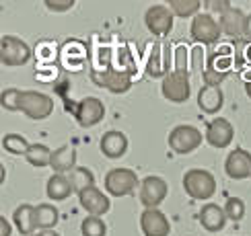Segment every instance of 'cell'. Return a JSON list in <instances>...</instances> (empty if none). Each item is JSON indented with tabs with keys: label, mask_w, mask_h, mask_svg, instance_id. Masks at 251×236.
<instances>
[{
	"label": "cell",
	"mask_w": 251,
	"mask_h": 236,
	"mask_svg": "<svg viewBox=\"0 0 251 236\" xmlns=\"http://www.w3.org/2000/svg\"><path fill=\"white\" fill-rule=\"evenodd\" d=\"M235 68H237V64H235V45H231V43L218 45L206 62V70H204L206 85L221 86V82L231 74Z\"/></svg>",
	"instance_id": "cell-1"
},
{
	"label": "cell",
	"mask_w": 251,
	"mask_h": 236,
	"mask_svg": "<svg viewBox=\"0 0 251 236\" xmlns=\"http://www.w3.org/2000/svg\"><path fill=\"white\" fill-rule=\"evenodd\" d=\"M173 66V49L163 41H151L146 43L144 56V72L149 78H167Z\"/></svg>",
	"instance_id": "cell-2"
},
{
	"label": "cell",
	"mask_w": 251,
	"mask_h": 236,
	"mask_svg": "<svg viewBox=\"0 0 251 236\" xmlns=\"http://www.w3.org/2000/svg\"><path fill=\"white\" fill-rule=\"evenodd\" d=\"M183 189L192 199H198V201L210 199L216 193V179L210 171L190 169L183 174Z\"/></svg>",
	"instance_id": "cell-3"
},
{
	"label": "cell",
	"mask_w": 251,
	"mask_h": 236,
	"mask_svg": "<svg viewBox=\"0 0 251 236\" xmlns=\"http://www.w3.org/2000/svg\"><path fill=\"white\" fill-rule=\"evenodd\" d=\"M19 111L25 113L29 119H48L54 113V99L39 90H21L19 95Z\"/></svg>",
	"instance_id": "cell-4"
},
{
	"label": "cell",
	"mask_w": 251,
	"mask_h": 236,
	"mask_svg": "<svg viewBox=\"0 0 251 236\" xmlns=\"http://www.w3.org/2000/svg\"><path fill=\"white\" fill-rule=\"evenodd\" d=\"M60 66L68 70V72H80L85 70L87 62H89V49L87 45L78 39H66L60 45Z\"/></svg>",
	"instance_id": "cell-5"
},
{
	"label": "cell",
	"mask_w": 251,
	"mask_h": 236,
	"mask_svg": "<svg viewBox=\"0 0 251 236\" xmlns=\"http://www.w3.org/2000/svg\"><path fill=\"white\" fill-rule=\"evenodd\" d=\"M31 58V47L21 37L4 35L0 39V62L4 66H25Z\"/></svg>",
	"instance_id": "cell-6"
},
{
	"label": "cell",
	"mask_w": 251,
	"mask_h": 236,
	"mask_svg": "<svg viewBox=\"0 0 251 236\" xmlns=\"http://www.w3.org/2000/svg\"><path fill=\"white\" fill-rule=\"evenodd\" d=\"M138 187V177L132 169H111L105 174V191L113 197H126Z\"/></svg>",
	"instance_id": "cell-7"
},
{
	"label": "cell",
	"mask_w": 251,
	"mask_h": 236,
	"mask_svg": "<svg viewBox=\"0 0 251 236\" xmlns=\"http://www.w3.org/2000/svg\"><path fill=\"white\" fill-rule=\"evenodd\" d=\"M190 33H192V39L198 41V43L212 45V43H218L223 29H221V25H218V21L212 19V15L200 13V15L194 17L192 27H190Z\"/></svg>",
	"instance_id": "cell-8"
},
{
	"label": "cell",
	"mask_w": 251,
	"mask_h": 236,
	"mask_svg": "<svg viewBox=\"0 0 251 236\" xmlns=\"http://www.w3.org/2000/svg\"><path fill=\"white\" fill-rule=\"evenodd\" d=\"M202 144V131L194 126H175L169 133V148L175 154H190Z\"/></svg>",
	"instance_id": "cell-9"
},
{
	"label": "cell",
	"mask_w": 251,
	"mask_h": 236,
	"mask_svg": "<svg viewBox=\"0 0 251 236\" xmlns=\"http://www.w3.org/2000/svg\"><path fill=\"white\" fill-rule=\"evenodd\" d=\"M167 193H169V185L163 177H156V174H149L144 177L140 183V201L144 203L146 210L159 208L165 201Z\"/></svg>",
	"instance_id": "cell-10"
},
{
	"label": "cell",
	"mask_w": 251,
	"mask_h": 236,
	"mask_svg": "<svg viewBox=\"0 0 251 236\" xmlns=\"http://www.w3.org/2000/svg\"><path fill=\"white\" fill-rule=\"evenodd\" d=\"M161 92L167 101L171 103H185L192 95V85H190V74H181V72H171L167 78L161 82Z\"/></svg>",
	"instance_id": "cell-11"
},
{
	"label": "cell",
	"mask_w": 251,
	"mask_h": 236,
	"mask_svg": "<svg viewBox=\"0 0 251 236\" xmlns=\"http://www.w3.org/2000/svg\"><path fill=\"white\" fill-rule=\"evenodd\" d=\"M144 23L146 29L151 31L152 35L156 37H165L171 33L173 29V13L169 6H163V4H154L149 6L144 13Z\"/></svg>",
	"instance_id": "cell-12"
},
{
	"label": "cell",
	"mask_w": 251,
	"mask_h": 236,
	"mask_svg": "<svg viewBox=\"0 0 251 236\" xmlns=\"http://www.w3.org/2000/svg\"><path fill=\"white\" fill-rule=\"evenodd\" d=\"M75 117L80 128H93L105 117V105L97 97H85L76 103Z\"/></svg>",
	"instance_id": "cell-13"
},
{
	"label": "cell",
	"mask_w": 251,
	"mask_h": 236,
	"mask_svg": "<svg viewBox=\"0 0 251 236\" xmlns=\"http://www.w3.org/2000/svg\"><path fill=\"white\" fill-rule=\"evenodd\" d=\"M235 138V128L225 117H216L206 126V142L212 148H226Z\"/></svg>",
	"instance_id": "cell-14"
},
{
	"label": "cell",
	"mask_w": 251,
	"mask_h": 236,
	"mask_svg": "<svg viewBox=\"0 0 251 236\" xmlns=\"http://www.w3.org/2000/svg\"><path fill=\"white\" fill-rule=\"evenodd\" d=\"M140 228L144 236H169L171 224L161 210H144L140 215Z\"/></svg>",
	"instance_id": "cell-15"
},
{
	"label": "cell",
	"mask_w": 251,
	"mask_h": 236,
	"mask_svg": "<svg viewBox=\"0 0 251 236\" xmlns=\"http://www.w3.org/2000/svg\"><path fill=\"white\" fill-rule=\"evenodd\" d=\"M225 171L231 179H249L251 177V152L243 148H235L233 152H228V156L225 160Z\"/></svg>",
	"instance_id": "cell-16"
},
{
	"label": "cell",
	"mask_w": 251,
	"mask_h": 236,
	"mask_svg": "<svg viewBox=\"0 0 251 236\" xmlns=\"http://www.w3.org/2000/svg\"><path fill=\"white\" fill-rule=\"evenodd\" d=\"M78 201L82 205V210H87L89 215H101L107 214L111 210V203H109V197L103 191H99L97 187H91V189H85L78 193Z\"/></svg>",
	"instance_id": "cell-17"
},
{
	"label": "cell",
	"mask_w": 251,
	"mask_h": 236,
	"mask_svg": "<svg viewBox=\"0 0 251 236\" xmlns=\"http://www.w3.org/2000/svg\"><path fill=\"white\" fill-rule=\"evenodd\" d=\"M245 23H247V15L241 8H235V6H228L221 15V19H218V25H221L223 33L228 37L245 35Z\"/></svg>",
	"instance_id": "cell-18"
},
{
	"label": "cell",
	"mask_w": 251,
	"mask_h": 236,
	"mask_svg": "<svg viewBox=\"0 0 251 236\" xmlns=\"http://www.w3.org/2000/svg\"><path fill=\"white\" fill-rule=\"evenodd\" d=\"M99 148L103 152V156H107L111 160L122 158L124 154L128 152V138H126V133L116 131V129L105 131L103 133V138H101Z\"/></svg>",
	"instance_id": "cell-19"
},
{
	"label": "cell",
	"mask_w": 251,
	"mask_h": 236,
	"mask_svg": "<svg viewBox=\"0 0 251 236\" xmlns=\"http://www.w3.org/2000/svg\"><path fill=\"white\" fill-rule=\"evenodd\" d=\"M50 167L58 174H66L76 169V148L72 144H64L56 150H51V160Z\"/></svg>",
	"instance_id": "cell-20"
},
{
	"label": "cell",
	"mask_w": 251,
	"mask_h": 236,
	"mask_svg": "<svg viewBox=\"0 0 251 236\" xmlns=\"http://www.w3.org/2000/svg\"><path fill=\"white\" fill-rule=\"evenodd\" d=\"M225 105V92L221 86H212V85H204L198 92V107L204 113H218Z\"/></svg>",
	"instance_id": "cell-21"
},
{
	"label": "cell",
	"mask_w": 251,
	"mask_h": 236,
	"mask_svg": "<svg viewBox=\"0 0 251 236\" xmlns=\"http://www.w3.org/2000/svg\"><path fill=\"white\" fill-rule=\"evenodd\" d=\"M200 224L208 232H221L226 224L225 208H221L218 203H206L200 210Z\"/></svg>",
	"instance_id": "cell-22"
},
{
	"label": "cell",
	"mask_w": 251,
	"mask_h": 236,
	"mask_svg": "<svg viewBox=\"0 0 251 236\" xmlns=\"http://www.w3.org/2000/svg\"><path fill=\"white\" fill-rule=\"evenodd\" d=\"M75 191L72 183L68 179V174H58L54 172L51 177L48 179V185H46V193L51 201H64L70 197V193Z\"/></svg>",
	"instance_id": "cell-23"
},
{
	"label": "cell",
	"mask_w": 251,
	"mask_h": 236,
	"mask_svg": "<svg viewBox=\"0 0 251 236\" xmlns=\"http://www.w3.org/2000/svg\"><path fill=\"white\" fill-rule=\"evenodd\" d=\"M13 220H15V226L17 230L23 234V236H33L37 224H35V208L29 203H21L19 208L15 210L13 214Z\"/></svg>",
	"instance_id": "cell-24"
},
{
	"label": "cell",
	"mask_w": 251,
	"mask_h": 236,
	"mask_svg": "<svg viewBox=\"0 0 251 236\" xmlns=\"http://www.w3.org/2000/svg\"><path fill=\"white\" fill-rule=\"evenodd\" d=\"M60 220V212L54 203H39L35 208V224L39 230H54Z\"/></svg>",
	"instance_id": "cell-25"
},
{
	"label": "cell",
	"mask_w": 251,
	"mask_h": 236,
	"mask_svg": "<svg viewBox=\"0 0 251 236\" xmlns=\"http://www.w3.org/2000/svg\"><path fill=\"white\" fill-rule=\"evenodd\" d=\"M173 70L181 72V74H190L192 72V49L183 41L175 43L173 47Z\"/></svg>",
	"instance_id": "cell-26"
},
{
	"label": "cell",
	"mask_w": 251,
	"mask_h": 236,
	"mask_svg": "<svg viewBox=\"0 0 251 236\" xmlns=\"http://www.w3.org/2000/svg\"><path fill=\"white\" fill-rule=\"evenodd\" d=\"M68 179H70L72 187H75L76 193L95 187V172H93L91 169H87V167H76L72 172H68Z\"/></svg>",
	"instance_id": "cell-27"
},
{
	"label": "cell",
	"mask_w": 251,
	"mask_h": 236,
	"mask_svg": "<svg viewBox=\"0 0 251 236\" xmlns=\"http://www.w3.org/2000/svg\"><path fill=\"white\" fill-rule=\"evenodd\" d=\"M25 160L35 169H44L50 167V160H51V150L44 144H31L29 152L25 154Z\"/></svg>",
	"instance_id": "cell-28"
},
{
	"label": "cell",
	"mask_w": 251,
	"mask_h": 236,
	"mask_svg": "<svg viewBox=\"0 0 251 236\" xmlns=\"http://www.w3.org/2000/svg\"><path fill=\"white\" fill-rule=\"evenodd\" d=\"M35 58L39 62V66H46V64H54L56 58H60V49L56 47L54 41H39L37 47H35Z\"/></svg>",
	"instance_id": "cell-29"
},
{
	"label": "cell",
	"mask_w": 251,
	"mask_h": 236,
	"mask_svg": "<svg viewBox=\"0 0 251 236\" xmlns=\"http://www.w3.org/2000/svg\"><path fill=\"white\" fill-rule=\"evenodd\" d=\"M200 6H202L200 0H171V2H169L171 13L177 15V17H181V19L200 15V13H198Z\"/></svg>",
	"instance_id": "cell-30"
},
{
	"label": "cell",
	"mask_w": 251,
	"mask_h": 236,
	"mask_svg": "<svg viewBox=\"0 0 251 236\" xmlns=\"http://www.w3.org/2000/svg\"><path fill=\"white\" fill-rule=\"evenodd\" d=\"M2 148L10 154H21V156H25L31 148V144L27 142V138L21 136V133H6L2 138Z\"/></svg>",
	"instance_id": "cell-31"
},
{
	"label": "cell",
	"mask_w": 251,
	"mask_h": 236,
	"mask_svg": "<svg viewBox=\"0 0 251 236\" xmlns=\"http://www.w3.org/2000/svg\"><path fill=\"white\" fill-rule=\"evenodd\" d=\"M82 236H105L107 234V224L103 222L99 215H87L80 224Z\"/></svg>",
	"instance_id": "cell-32"
},
{
	"label": "cell",
	"mask_w": 251,
	"mask_h": 236,
	"mask_svg": "<svg viewBox=\"0 0 251 236\" xmlns=\"http://www.w3.org/2000/svg\"><path fill=\"white\" fill-rule=\"evenodd\" d=\"M235 64L239 68H251V41H237L235 43Z\"/></svg>",
	"instance_id": "cell-33"
},
{
	"label": "cell",
	"mask_w": 251,
	"mask_h": 236,
	"mask_svg": "<svg viewBox=\"0 0 251 236\" xmlns=\"http://www.w3.org/2000/svg\"><path fill=\"white\" fill-rule=\"evenodd\" d=\"M225 214H226V218L233 220V222L243 220V215H245V203H243V199L228 197L226 203H225Z\"/></svg>",
	"instance_id": "cell-34"
},
{
	"label": "cell",
	"mask_w": 251,
	"mask_h": 236,
	"mask_svg": "<svg viewBox=\"0 0 251 236\" xmlns=\"http://www.w3.org/2000/svg\"><path fill=\"white\" fill-rule=\"evenodd\" d=\"M19 95L21 90L17 88H4L0 92V105L4 111H19Z\"/></svg>",
	"instance_id": "cell-35"
},
{
	"label": "cell",
	"mask_w": 251,
	"mask_h": 236,
	"mask_svg": "<svg viewBox=\"0 0 251 236\" xmlns=\"http://www.w3.org/2000/svg\"><path fill=\"white\" fill-rule=\"evenodd\" d=\"M206 70V62H204V47L196 45L192 47V72H202Z\"/></svg>",
	"instance_id": "cell-36"
},
{
	"label": "cell",
	"mask_w": 251,
	"mask_h": 236,
	"mask_svg": "<svg viewBox=\"0 0 251 236\" xmlns=\"http://www.w3.org/2000/svg\"><path fill=\"white\" fill-rule=\"evenodd\" d=\"M44 4H46V8L56 10V13H66V10H70L76 2L75 0H46Z\"/></svg>",
	"instance_id": "cell-37"
},
{
	"label": "cell",
	"mask_w": 251,
	"mask_h": 236,
	"mask_svg": "<svg viewBox=\"0 0 251 236\" xmlns=\"http://www.w3.org/2000/svg\"><path fill=\"white\" fill-rule=\"evenodd\" d=\"M56 68H54V64H46V66H37L35 68V76L41 80V82H48V80H51V78H56Z\"/></svg>",
	"instance_id": "cell-38"
},
{
	"label": "cell",
	"mask_w": 251,
	"mask_h": 236,
	"mask_svg": "<svg viewBox=\"0 0 251 236\" xmlns=\"http://www.w3.org/2000/svg\"><path fill=\"white\" fill-rule=\"evenodd\" d=\"M228 6H233L228 0H208V2H206V8L208 10H212V13H221V15L225 13Z\"/></svg>",
	"instance_id": "cell-39"
},
{
	"label": "cell",
	"mask_w": 251,
	"mask_h": 236,
	"mask_svg": "<svg viewBox=\"0 0 251 236\" xmlns=\"http://www.w3.org/2000/svg\"><path fill=\"white\" fill-rule=\"evenodd\" d=\"M0 236H10V224L4 215H0Z\"/></svg>",
	"instance_id": "cell-40"
},
{
	"label": "cell",
	"mask_w": 251,
	"mask_h": 236,
	"mask_svg": "<svg viewBox=\"0 0 251 236\" xmlns=\"http://www.w3.org/2000/svg\"><path fill=\"white\" fill-rule=\"evenodd\" d=\"M245 35L251 39V13L247 15V23H245Z\"/></svg>",
	"instance_id": "cell-41"
},
{
	"label": "cell",
	"mask_w": 251,
	"mask_h": 236,
	"mask_svg": "<svg viewBox=\"0 0 251 236\" xmlns=\"http://www.w3.org/2000/svg\"><path fill=\"white\" fill-rule=\"evenodd\" d=\"M243 80H245V85H249V82H251V68L243 70Z\"/></svg>",
	"instance_id": "cell-42"
},
{
	"label": "cell",
	"mask_w": 251,
	"mask_h": 236,
	"mask_svg": "<svg viewBox=\"0 0 251 236\" xmlns=\"http://www.w3.org/2000/svg\"><path fill=\"white\" fill-rule=\"evenodd\" d=\"M39 234H41V236H60L56 230H41Z\"/></svg>",
	"instance_id": "cell-43"
},
{
	"label": "cell",
	"mask_w": 251,
	"mask_h": 236,
	"mask_svg": "<svg viewBox=\"0 0 251 236\" xmlns=\"http://www.w3.org/2000/svg\"><path fill=\"white\" fill-rule=\"evenodd\" d=\"M245 92H247V97L251 99V82H249V85H245Z\"/></svg>",
	"instance_id": "cell-44"
},
{
	"label": "cell",
	"mask_w": 251,
	"mask_h": 236,
	"mask_svg": "<svg viewBox=\"0 0 251 236\" xmlns=\"http://www.w3.org/2000/svg\"><path fill=\"white\" fill-rule=\"evenodd\" d=\"M33 236H41V234H39V232H37V234H33Z\"/></svg>",
	"instance_id": "cell-45"
}]
</instances>
